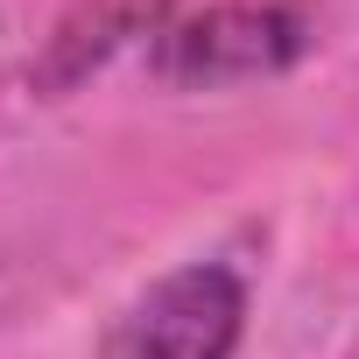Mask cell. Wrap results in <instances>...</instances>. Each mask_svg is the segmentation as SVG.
<instances>
[{
	"label": "cell",
	"mask_w": 359,
	"mask_h": 359,
	"mask_svg": "<svg viewBox=\"0 0 359 359\" xmlns=\"http://www.w3.org/2000/svg\"><path fill=\"white\" fill-rule=\"evenodd\" d=\"M247 331V282L226 261H191L148 282L106 331L99 359H233Z\"/></svg>",
	"instance_id": "2"
},
{
	"label": "cell",
	"mask_w": 359,
	"mask_h": 359,
	"mask_svg": "<svg viewBox=\"0 0 359 359\" xmlns=\"http://www.w3.org/2000/svg\"><path fill=\"white\" fill-rule=\"evenodd\" d=\"M310 50V15L296 0H212L155 36V78L176 92H219L282 78Z\"/></svg>",
	"instance_id": "1"
},
{
	"label": "cell",
	"mask_w": 359,
	"mask_h": 359,
	"mask_svg": "<svg viewBox=\"0 0 359 359\" xmlns=\"http://www.w3.org/2000/svg\"><path fill=\"white\" fill-rule=\"evenodd\" d=\"M169 8L176 0H78V8L57 22V36H50V50H43V64L29 71L43 92H64V85H78L85 71H99L120 43H134L141 29L148 36H162L169 29Z\"/></svg>",
	"instance_id": "3"
}]
</instances>
